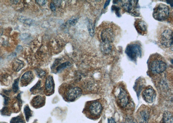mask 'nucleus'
Returning <instances> with one entry per match:
<instances>
[{"mask_svg": "<svg viewBox=\"0 0 173 123\" xmlns=\"http://www.w3.org/2000/svg\"><path fill=\"white\" fill-rule=\"evenodd\" d=\"M96 35L102 44L110 45L116 37L118 27L113 23L103 22L96 28Z\"/></svg>", "mask_w": 173, "mask_h": 123, "instance_id": "obj_1", "label": "nucleus"}, {"mask_svg": "<svg viewBox=\"0 0 173 123\" xmlns=\"http://www.w3.org/2000/svg\"><path fill=\"white\" fill-rule=\"evenodd\" d=\"M148 67L152 73L155 74H161L166 69V61L160 54H153L151 55L149 58Z\"/></svg>", "mask_w": 173, "mask_h": 123, "instance_id": "obj_2", "label": "nucleus"}, {"mask_svg": "<svg viewBox=\"0 0 173 123\" xmlns=\"http://www.w3.org/2000/svg\"><path fill=\"white\" fill-rule=\"evenodd\" d=\"M158 43L165 48L173 47V30L169 27L165 26L161 28L158 36Z\"/></svg>", "mask_w": 173, "mask_h": 123, "instance_id": "obj_3", "label": "nucleus"}, {"mask_svg": "<svg viewBox=\"0 0 173 123\" xmlns=\"http://www.w3.org/2000/svg\"><path fill=\"white\" fill-rule=\"evenodd\" d=\"M142 52V45L139 41H135L129 44L125 50L126 54L129 58L134 62L141 57Z\"/></svg>", "mask_w": 173, "mask_h": 123, "instance_id": "obj_4", "label": "nucleus"}, {"mask_svg": "<svg viewBox=\"0 0 173 123\" xmlns=\"http://www.w3.org/2000/svg\"><path fill=\"white\" fill-rule=\"evenodd\" d=\"M170 15V8L163 3H159L155 6L153 11L152 16L155 20L159 21L165 20Z\"/></svg>", "mask_w": 173, "mask_h": 123, "instance_id": "obj_5", "label": "nucleus"}, {"mask_svg": "<svg viewBox=\"0 0 173 123\" xmlns=\"http://www.w3.org/2000/svg\"><path fill=\"white\" fill-rule=\"evenodd\" d=\"M122 7L126 12L131 14L132 15L138 16V1H123Z\"/></svg>", "mask_w": 173, "mask_h": 123, "instance_id": "obj_6", "label": "nucleus"}, {"mask_svg": "<svg viewBox=\"0 0 173 123\" xmlns=\"http://www.w3.org/2000/svg\"><path fill=\"white\" fill-rule=\"evenodd\" d=\"M82 91L80 88L78 87H73L68 89L67 92H65L64 96V99L68 102H74L80 97L82 95Z\"/></svg>", "mask_w": 173, "mask_h": 123, "instance_id": "obj_7", "label": "nucleus"}, {"mask_svg": "<svg viewBox=\"0 0 173 123\" xmlns=\"http://www.w3.org/2000/svg\"><path fill=\"white\" fill-rule=\"evenodd\" d=\"M118 92H116L117 95H116V99L118 102L119 104L122 107H125L128 103L129 96L126 91L122 87L119 88L117 90Z\"/></svg>", "mask_w": 173, "mask_h": 123, "instance_id": "obj_8", "label": "nucleus"}, {"mask_svg": "<svg viewBox=\"0 0 173 123\" xmlns=\"http://www.w3.org/2000/svg\"><path fill=\"white\" fill-rule=\"evenodd\" d=\"M142 96L145 102L149 103H152L155 99L156 93L154 89L151 86H149L143 91Z\"/></svg>", "mask_w": 173, "mask_h": 123, "instance_id": "obj_9", "label": "nucleus"}, {"mask_svg": "<svg viewBox=\"0 0 173 123\" xmlns=\"http://www.w3.org/2000/svg\"><path fill=\"white\" fill-rule=\"evenodd\" d=\"M135 28L139 34L145 36L148 33V25L142 19H136L134 22Z\"/></svg>", "mask_w": 173, "mask_h": 123, "instance_id": "obj_10", "label": "nucleus"}, {"mask_svg": "<svg viewBox=\"0 0 173 123\" xmlns=\"http://www.w3.org/2000/svg\"><path fill=\"white\" fill-rule=\"evenodd\" d=\"M54 91H55V83L53 76H48L45 82V94L48 96H51L54 93Z\"/></svg>", "mask_w": 173, "mask_h": 123, "instance_id": "obj_11", "label": "nucleus"}, {"mask_svg": "<svg viewBox=\"0 0 173 123\" xmlns=\"http://www.w3.org/2000/svg\"><path fill=\"white\" fill-rule=\"evenodd\" d=\"M46 103V98L44 96H38L34 97L31 101V104L33 107L36 109L43 107Z\"/></svg>", "mask_w": 173, "mask_h": 123, "instance_id": "obj_12", "label": "nucleus"}, {"mask_svg": "<svg viewBox=\"0 0 173 123\" xmlns=\"http://www.w3.org/2000/svg\"><path fill=\"white\" fill-rule=\"evenodd\" d=\"M34 75L33 72L28 71L25 72L21 77L20 82L21 87H26L31 84L34 79Z\"/></svg>", "mask_w": 173, "mask_h": 123, "instance_id": "obj_13", "label": "nucleus"}, {"mask_svg": "<svg viewBox=\"0 0 173 123\" xmlns=\"http://www.w3.org/2000/svg\"><path fill=\"white\" fill-rule=\"evenodd\" d=\"M102 105L99 102H95L90 105L89 111L91 115L94 116L99 115L102 111Z\"/></svg>", "mask_w": 173, "mask_h": 123, "instance_id": "obj_14", "label": "nucleus"}, {"mask_svg": "<svg viewBox=\"0 0 173 123\" xmlns=\"http://www.w3.org/2000/svg\"><path fill=\"white\" fill-rule=\"evenodd\" d=\"M164 123H173V115L168 111H166L163 116Z\"/></svg>", "mask_w": 173, "mask_h": 123, "instance_id": "obj_15", "label": "nucleus"}, {"mask_svg": "<svg viewBox=\"0 0 173 123\" xmlns=\"http://www.w3.org/2000/svg\"><path fill=\"white\" fill-rule=\"evenodd\" d=\"M24 66V62L19 59H16L13 65V68L16 72H19Z\"/></svg>", "mask_w": 173, "mask_h": 123, "instance_id": "obj_16", "label": "nucleus"}, {"mask_svg": "<svg viewBox=\"0 0 173 123\" xmlns=\"http://www.w3.org/2000/svg\"><path fill=\"white\" fill-rule=\"evenodd\" d=\"M10 123H26L24 117L22 115L14 117L11 120Z\"/></svg>", "mask_w": 173, "mask_h": 123, "instance_id": "obj_17", "label": "nucleus"}, {"mask_svg": "<svg viewBox=\"0 0 173 123\" xmlns=\"http://www.w3.org/2000/svg\"><path fill=\"white\" fill-rule=\"evenodd\" d=\"M24 112L26 117V119L27 121H29V119L32 115V112L28 105L25 106L24 108Z\"/></svg>", "mask_w": 173, "mask_h": 123, "instance_id": "obj_18", "label": "nucleus"}, {"mask_svg": "<svg viewBox=\"0 0 173 123\" xmlns=\"http://www.w3.org/2000/svg\"><path fill=\"white\" fill-rule=\"evenodd\" d=\"M149 118L148 112L146 111H143L141 113V123H147Z\"/></svg>", "mask_w": 173, "mask_h": 123, "instance_id": "obj_19", "label": "nucleus"}, {"mask_svg": "<svg viewBox=\"0 0 173 123\" xmlns=\"http://www.w3.org/2000/svg\"><path fill=\"white\" fill-rule=\"evenodd\" d=\"M40 89H41V81L40 80L34 87L31 89L30 91L31 93H33L34 94H35L36 93H37V92L40 90Z\"/></svg>", "mask_w": 173, "mask_h": 123, "instance_id": "obj_20", "label": "nucleus"}, {"mask_svg": "<svg viewBox=\"0 0 173 123\" xmlns=\"http://www.w3.org/2000/svg\"><path fill=\"white\" fill-rule=\"evenodd\" d=\"M71 64L69 62H65L61 64V65L58 66L57 68H56V71H57V72H59L61 71L62 70L64 69L65 68L67 67L70 66H71Z\"/></svg>", "mask_w": 173, "mask_h": 123, "instance_id": "obj_21", "label": "nucleus"}, {"mask_svg": "<svg viewBox=\"0 0 173 123\" xmlns=\"http://www.w3.org/2000/svg\"><path fill=\"white\" fill-rule=\"evenodd\" d=\"M19 79H18L15 80V83H14L13 85V91H14L15 93L18 92V90H19Z\"/></svg>", "mask_w": 173, "mask_h": 123, "instance_id": "obj_22", "label": "nucleus"}, {"mask_svg": "<svg viewBox=\"0 0 173 123\" xmlns=\"http://www.w3.org/2000/svg\"><path fill=\"white\" fill-rule=\"evenodd\" d=\"M37 74L38 77L40 78H43L46 76V72L41 69H39L37 71Z\"/></svg>", "mask_w": 173, "mask_h": 123, "instance_id": "obj_23", "label": "nucleus"}, {"mask_svg": "<svg viewBox=\"0 0 173 123\" xmlns=\"http://www.w3.org/2000/svg\"><path fill=\"white\" fill-rule=\"evenodd\" d=\"M77 19L76 18L73 17L72 18L70 19L69 20V24L71 25L74 26L77 23Z\"/></svg>", "mask_w": 173, "mask_h": 123, "instance_id": "obj_24", "label": "nucleus"}, {"mask_svg": "<svg viewBox=\"0 0 173 123\" xmlns=\"http://www.w3.org/2000/svg\"><path fill=\"white\" fill-rule=\"evenodd\" d=\"M47 1H36V2L40 5V6H43L45 5V4L47 3Z\"/></svg>", "mask_w": 173, "mask_h": 123, "instance_id": "obj_25", "label": "nucleus"}, {"mask_svg": "<svg viewBox=\"0 0 173 123\" xmlns=\"http://www.w3.org/2000/svg\"><path fill=\"white\" fill-rule=\"evenodd\" d=\"M22 18L21 19H20V20H23V23H26V24H31V23H32V21H31V20H28V19H24V18L23 17H22Z\"/></svg>", "mask_w": 173, "mask_h": 123, "instance_id": "obj_26", "label": "nucleus"}, {"mask_svg": "<svg viewBox=\"0 0 173 123\" xmlns=\"http://www.w3.org/2000/svg\"><path fill=\"white\" fill-rule=\"evenodd\" d=\"M50 9L52 10L53 11H56V8L55 5L53 3H51L50 5Z\"/></svg>", "mask_w": 173, "mask_h": 123, "instance_id": "obj_27", "label": "nucleus"}, {"mask_svg": "<svg viewBox=\"0 0 173 123\" xmlns=\"http://www.w3.org/2000/svg\"><path fill=\"white\" fill-rule=\"evenodd\" d=\"M22 50H23V48H22L21 46H18L16 48V51L18 52H21Z\"/></svg>", "mask_w": 173, "mask_h": 123, "instance_id": "obj_28", "label": "nucleus"}, {"mask_svg": "<svg viewBox=\"0 0 173 123\" xmlns=\"http://www.w3.org/2000/svg\"><path fill=\"white\" fill-rule=\"evenodd\" d=\"M108 123H116V122L115 121H114V119L112 118H111L109 119H108Z\"/></svg>", "mask_w": 173, "mask_h": 123, "instance_id": "obj_29", "label": "nucleus"}, {"mask_svg": "<svg viewBox=\"0 0 173 123\" xmlns=\"http://www.w3.org/2000/svg\"></svg>", "mask_w": 173, "mask_h": 123, "instance_id": "obj_30", "label": "nucleus"}]
</instances>
